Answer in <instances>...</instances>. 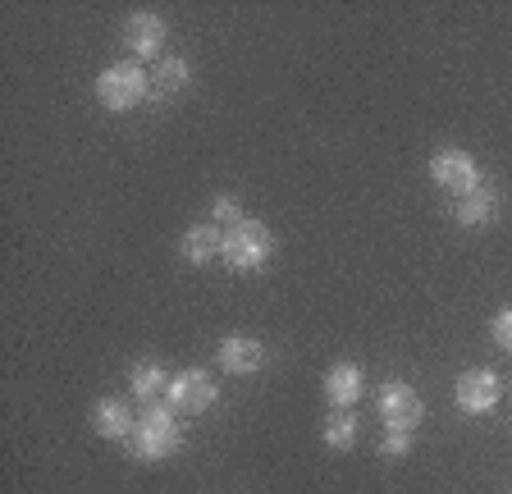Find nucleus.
Wrapping results in <instances>:
<instances>
[{"mask_svg": "<svg viewBox=\"0 0 512 494\" xmlns=\"http://www.w3.org/2000/svg\"><path fill=\"white\" fill-rule=\"evenodd\" d=\"M183 444V421L170 403H147L138 412V426L128 435V453L133 462H165Z\"/></svg>", "mask_w": 512, "mask_h": 494, "instance_id": "obj_1", "label": "nucleus"}, {"mask_svg": "<svg viewBox=\"0 0 512 494\" xmlns=\"http://www.w3.org/2000/svg\"><path fill=\"white\" fill-rule=\"evenodd\" d=\"M96 101L110 110V115H128V110H138L142 101L151 97V74L138 65V60H115L96 74Z\"/></svg>", "mask_w": 512, "mask_h": 494, "instance_id": "obj_2", "label": "nucleus"}, {"mask_svg": "<svg viewBox=\"0 0 512 494\" xmlns=\"http://www.w3.org/2000/svg\"><path fill=\"white\" fill-rule=\"evenodd\" d=\"M270 252H275V234H270L266 220H252V215H243L234 229H224V266L238 270V275H252V270H261L270 261Z\"/></svg>", "mask_w": 512, "mask_h": 494, "instance_id": "obj_3", "label": "nucleus"}, {"mask_svg": "<svg viewBox=\"0 0 512 494\" xmlns=\"http://www.w3.org/2000/svg\"><path fill=\"white\" fill-rule=\"evenodd\" d=\"M453 403H458V412H467V417H490L503 403L499 371H490V366H467V371L453 380Z\"/></svg>", "mask_w": 512, "mask_h": 494, "instance_id": "obj_4", "label": "nucleus"}, {"mask_svg": "<svg viewBox=\"0 0 512 494\" xmlns=\"http://www.w3.org/2000/svg\"><path fill=\"white\" fill-rule=\"evenodd\" d=\"M375 408H380L384 430H407V435H416V426L426 421V398L416 394L407 380H384L380 394H375Z\"/></svg>", "mask_w": 512, "mask_h": 494, "instance_id": "obj_5", "label": "nucleus"}, {"mask_svg": "<svg viewBox=\"0 0 512 494\" xmlns=\"http://www.w3.org/2000/svg\"><path fill=\"white\" fill-rule=\"evenodd\" d=\"M215 398H220V385H215V376L202 371V366H188V371L170 376V389H165V403L179 417H202V412L215 408Z\"/></svg>", "mask_w": 512, "mask_h": 494, "instance_id": "obj_6", "label": "nucleus"}, {"mask_svg": "<svg viewBox=\"0 0 512 494\" xmlns=\"http://www.w3.org/2000/svg\"><path fill=\"white\" fill-rule=\"evenodd\" d=\"M430 179H435L444 193L467 197V193H476L480 183H485V170H480V161L471 156V151L444 147V151H435V156H430Z\"/></svg>", "mask_w": 512, "mask_h": 494, "instance_id": "obj_7", "label": "nucleus"}, {"mask_svg": "<svg viewBox=\"0 0 512 494\" xmlns=\"http://www.w3.org/2000/svg\"><path fill=\"white\" fill-rule=\"evenodd\" d=\"M165 37H170V28H165V19L151 10H133L124 19V28H119V42H124L128 55H138V60H151L156 65L160 51H165Z\"/></svg>", "mask_w": 512, "mask_h": 494, "instance_id": "obj_8", "label": "nucleus"}, {"mask_svg": "<svg viewBox=\"0 0 512 494\" xmlns=\"http://www.w3.org/2000/svg\"><path fill=\"white\" fill-rule=\"evenodd\" d=\"M215 357H220L224 376H256L266 366V344L252 339V334H224Z\"/></svg>", "mask_w": 512, "mask_h": 494, "instance_id": "obj_9", "label": "nucleus"}, {"mask_svg": "<svg viewBox=\"0 0 512 494\" xmlns=\"http://www.w3.org/2000/svg\"><path fill=\"white\" fill-rule=\"evenodd\" d=\"M325 398L334 412H352L366 398V371L357 362H334L325 371Z\"/></svg>", "mask_w": 512, "mask_h": 494, "instance_id": "obj_10", "label": "nucleus"}, {"mask_svg": "<svg viewBox=\"0 0 512 494\" xmlns=\"http://www.w3.org/2000/svg\"><path fill=\"white\" fill-rule=\"evenodd\" d=\"M133 426H138V417H133V408H128L124 398H115V394L96 398L92 430L101 435V440H128V435H133Z\"/></svg>", "mask_w": 512, "mask_h": 494, "instance_id": "obj_11", "label": "nucleus"}, {"mask_svg": "<svg viewBox=\"0 0 512 494\" xmlns=\"http://www.w3.org/2000/svg\"><path fill=\"white\" fill-rule=\"evenodd\" d=\"M179 252L188 266H211V261L224 257V229L211 225V220H206V225H192L188 234H183Z\"/></svg>", "mask_w": 512, "mask_h": 494, "instance_id": "obj_12", "label": "nucleus"}, {"mask_svg": "<svg viewBox=\"0 0 512 494\" xmlns=\"http://www.w3.org/2000/svg\"><path fill=\"white\" fill-rule=\"evenodd\" d=\"M494 215H499V193H494L490 183H480L476 193H467V197L453 202V220H458L462 229H485Z\"/></svg>", "mask_w": 512, "mask_h": 494, "instance_id": "obj_13", "label": "nucleus"}, {"mask_svg": "<svg viewBox=\"0 0 512 494\" xmlns=\"http://www.w3.org/2000/svg\"><path fill=\"white\" fill-rule=\"evenodd\" d=\"M165 389H170V376H165V366H160V362L142 357V362L128 366V394L138 398L142 408H147V403H160V398H165Z\"/></svg>", "mask_w": 512, "mask_h": 494, "instance_id": "obj_14", "label": "nucleus"}, {"mask_svg": "<svg viewBox=\"0 0 512 494\" xmlns=\"http://www.w3.org/2000/svg\"><path fill=\"white\" fill-rule=\"evenodd\" d=\"M192 87V65L183 55H160L151 65V97H179Z\"/></svg>", "mask_w": 512, "mask_h": 494, "instance_id": "obj_15", "label": "nucleus"}, {"mask_svg": "<svg viewBox=\"0 0 512 494\" xmlns=\"http://www.w3.org/2000/svg\"><path fill=\"white\" fill-rule=\"evenodd\" d=\"M320 440H325V449H334V453H352L357 440H362V421L352 417V412H330L325 426H320Z\"/></svg>", "mask_w": 512, "mask_h": 494, "instance_id": "obj_16", "label": "nucleus"}, {"mask_svg": "<svg viewBox=\"0 0 512 494\" xmlns=\"http://www.w3.org/2000/svg\"><path fill=\"white\" fill-rule=\"evenodd\" d=\"M238 220H243V202H238L234 193H220L211 202V225H220V229H234Z\"/></svg>", "mask_w": 512, "mask_h": 494, "instance_id": "obj_17", "label": "nucleus"}, {"mask_svg": "<svg viewBox=\"0 0 512 494\" xmlns=\"http://www.w3.org/2000/svg\"><path fill=\"white\" fill-rule=\"evenodd\" d=\"M412 435H407V430H384V440H380V458H407V453H412Z\"/></svg>", "mask_w": 512, "mask_h": 494, "instance_id": "obj_18", "label": "nucleus"}, {"mask_svg": "<svg viewBox=\"0 0 512 494\" xmlns=\"http://www.w3.org/2000/svg\"><path fill=\"white\" fill-rule=\"evenodd\" d=\"M490 334H494V344H499L503 353H512V307H503V312H494Z\"/></svg>", "mask_w": 512, "mask_h": 494, "instance_id": "obj_19", "label": "nucleus"}]
</instances>
